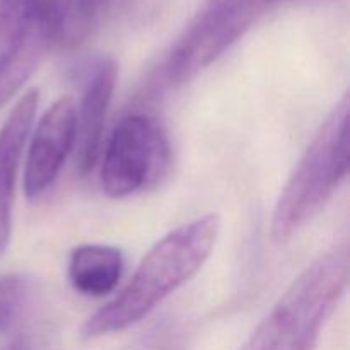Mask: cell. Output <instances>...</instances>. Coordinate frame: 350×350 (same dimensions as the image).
Wrapping results in <instances>:
<instances>
[{
	"mask_svg": "<svg viewBox=\"0 0 350 350\" xmlns=\"http://www.w3.org/2000/svg\"><path fill=\"white\" fill-rule=\"evenodd\" d=\"M219 229L217 215L208 214L167 232L144 256L129 286L89 318L82 327V337H103L140 323L204 267Z\"/></svg>",
	"mask_w": 350,
	"mask_h": 350,
	"instance_id": "cell-1",
	"label": "cell"
},
{
	"mask_svg": "<svg viewBox=\"0 0 350 350\" xmlns=\"http://www.w3.org/2000/svg\"><path fill=\"white\" fill-rule=\"evenodd\" d=\"M347 245L314 260L287 287L241 350H314L349 286Z\"/></svg>",
	"mask_w": 350,
	"mask_h": 350,
	"instance_id": "cell-2",
	"label": "cell"
},
{
	"mask_svg": "<svg viewBox=\"0 0 350 350\" xmlns=\"http://www.w3.org/2000/svg\"><path fill=\"white\" fill-rule=\"evenodd\" d=\"M349 111L345 94L313 137L296 170L280 191L270 222L277 245L291 241L303 226L320 214L349 171Z\"/></svg>",
	"mask_w": 350,
	"mask_h": 350,
	"instance_id": "cell-3",
	"label": "cell"
},
{
	"mask_svg": "<svg viewBox=\"0 0 350 350\" xmlns=\"http://www.w3.org/2000/svg\"><path fill=\"white\" fill-rule=\"evenodd\" d=\"M294 0H207L164 58L167 84L180 85L197 77L269 10Z\"/></svg>",
	"mask_w": 350,
	"mask_h": 350,
	"instance_id": "cell-4",
	"label": "cell"
},
{
	"mask_svg": "<svg viewBox=\"0 0 350 350\" xmlns=\"http://www.w3.org/2000/svg\"><path fill=\"white\" fill-rule=\"evenodd\" d=\"M170 159V142L157 120L147 115L125 116L106 144L103 190L111 198L130 197L156 183Z\"/></svg>",
	"mask_w": 350,
	"mask_h": 350,
	"instance_id": "cell-5",
	"label": "cell"
},
{
	"mask_svg": "<svg viewBox=\"0 0 350 350\" xmlns=\"http://www.w3.org/2000/svg\"><path fill=\"white\" fill-rule=\"evenodd\" d=\"M48 50L26 0H0V108L23 88Z\"/></svg>",
	"mask_w": 350,
	"mask_h": 350,
	"instance_id": "cell-6",
	"label": "cell"
},
{
	"mask_svg": "<svg viewBox=\"0 0 350 350\" xmlns=\"http://www.w3.org/2000/svg\"><path fill=\"white\" fill-rule=\"evenodd\" d=\"M77 108L70 98H60L40 120L27 149L24 191L40 197L57 180L68 154L74 150Z\"/></svg>",
	"mask_w": 350,
	"mask_h": 350,
	"instance_id": "cell-7",
	"label": "cell"
},
{
	"mask_svg": "<svg viewBox=\"0 0 350 350\" xmlns=\"http://www.w3.org/2000/svg\"><path fill=\"white\" fill-rule=\"evenodd\" d=\"M122 0H26L27 12L50 50H70L88 41Z\"/></svg>",
	"mask_w": 350,
	"mask_h": 350,
	"instance_id": "cell-8",
	"label": "cell"
},
{
	"mask_svg": "<svg viewBox=\"0 0 350 350\" xmlns=\"http://www.w3.org/2000/svg\"><path fill=\"white\" fill-rule=\"evenodd\" d=\"M40 92L31 89L14 106L0 130V258L5 253L12 231V205L17 173L24 147L34 123Z\"/></svg>",
	"mask_w": 350,
	"mask_h": 350,
	"instance_id": "cell-9",
	"label": "cell"
},
{
	"mask_svg": "<svg viewBox=\"0 0 350 350\" xmlns=\"http://www.w3.org/2000/svg\"><path fill=\"white\" fill-rule=\"evenodd\" d=\"M118 67L111 58H101L92 67L85 84L75 123V164L81 174H88L96 166L105 132L106 115L116 85Z\"/></svg>",
	"mask_w": 350,
	"mask_h": 350,
	"instance_id": "cell-10",
	"label": "cell"
},
{
	"mask_svg": "<svg viewBox=\"0 0 350 350\" xmlns=\"http://www.w3.org/2000/svg\"><path fill=\"white\" fill-rule=\"evenodd\" d=\"M123 272V255L115 246L84 245L68 262V280L77 293L105 297L116 289Z\"/></svg>",
	"mask_w": 350,
	"mask_h": 350,
	"instance_id": "cell-11",
	"label": "cell"
},
{
	"mask_svg": "<svg viewBox=\"0 0 350 350\" xmlns=\"http://www.w3.org/2000/svg\"><path fill=\"white\" fill-rule=\"evenodd\" d=\"M26 297V282L17 273H0V334L16 323Z\"/></svg>",
	"mask_w": 350,
	"mask_h": 350,
	"instance_id": "cell-12",
	"label": "cell"
}]
</instances>
